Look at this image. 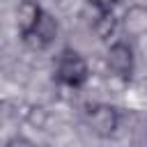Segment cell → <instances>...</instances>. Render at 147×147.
I'll return each mask as SVG.
<instances>
[{"label":"cell","mask_w":147,"mask_h":147,"mask_svg":"<svg viewBox=\"0 0 147 147\" xmlns=\"http://www.w3.org/2000/svg\"><path fill=\"white\" fill-rule=\"evenodd\" d=\"M55 78L64 87H74V90L83 87L90 78L87 60L74 48H64L57 55V62H55Z\"/></svg>","instance_id":"obj_1"},{"label":"cell","mask_w":147,"mask_h":147,"mask_svg":"<svg viewBox=\"0 0 147 147\" xmlns=\"http://www.w3.org/2000/svg\"><path fill=\"white\" fill-rule=\"evenodd\" d=\"M85 124L96 138H110L119 129V110L110 103H94L85 113Z\"/></svg>","instance_id":"obj_3"},{"label":"cell","mask_w":147,"mask_h":147,"mask_svg":"<svg viewBox=\"0 0 147 147\" xmlns=\"http://www.w3.org/2000/svg\"><path fill=\"white\" fill-rule=\"evenodd\" d=\"M106 69L119 80H131V76L136 71V55H133V48L126 39H117L108 46Z\"/></svg>","instance_id":"obj_2"},{"label":"cell","mask_w":147,"mask_h":147,"mask_svg":"<svg viewBox=\"0 0 147 147\" xmlns=\"http://www.w3.org/2000/svg\"><path fill=\"white\" fill-rule=\"evenodd\" d=\"M119 30L124 32V37H145L147 34V5H131L119 18Z\"/></svg>","instance_id":"obj_5"},{"label":"cell","mask_w":147,"mask_h":147,"mask_svg":"<svg viewBox=\"0 0 147 147\" xmlns=\"http://www.w3.org/2000/svg\"><path fill=\"white\" fill-rule=\"evenodd\" d=\"M57 21L48 14V11H44L41 14V18L37 21V25L32 28V30H28L25 34H21V39L30 46V48H34V51H44V48H48L53 41H55V37H57Z\"/></svg>","instance_id":"obj_4"},{"label":"cell","mask_w":147,"mask_h":147,"mask_svg":"<svg viewBox=\"0 0 147 147\" xmlns=\"http://www.w3.org/2000/svg\"><path fill=\"white\" fill-rule=\"evenodd\" d=\"M46 9L37 2V0H21L18 7H16V28H18V34H25L28 30H32L37 25V21L41 18Z\"/></svg>","instance_id":"obj_6"}]
</instances>
